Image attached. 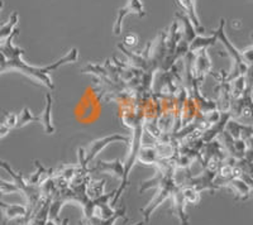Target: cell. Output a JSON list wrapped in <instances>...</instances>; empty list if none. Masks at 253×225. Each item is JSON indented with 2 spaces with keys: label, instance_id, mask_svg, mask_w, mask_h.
<instances>
[{
  "label": "cell",
  "instance_id": "obj_2",
  "mask_svg": "<svg viewBox=\"0 0 253 225\" xmlns=\"http://www.w3.org/2000/svg\"><path fill=\"white\" fill-rule=\"evenodd\" d=\"M129 14H135L141 18L146 15V10H144L142 0H126V5L119 8L118 13H117V19H115L114 26H113V32H114L115 36L122 35L123 22Z\"/></svg>",
  "mask_w": 253,
  "mask_h": 225
},
{
  "label": "cell",
  "instance_id": "obj_7",
  "mask_svg": "<svg viewBox=\"0 0 253 225\" xmlns=\"http://www.w3.org/2000/svg\"><path fill=\"white\" fill-rule=\"evenodd\" d=\"M91 171H99V172H113L115 176L123 181L124 173H126V167L121 163L119 159H115L114 162H99L96 167L92 168Z\"/></svg>",
  "mask_w": 253,
  "mask_h": 225
},
{
  "label": "cell",
  "instance_id": "obj_3",
  "mask_svg": "<svg viewBox=\"0 0 253 225\" xmlns=\"http://www.w3.org/2000/svg\"><path fill=\"white\" fill-rule=\"evenodd\" d=\"M118 141L126 142V141H128V138L118 136V134H114V136H109V137H104L103 139H98V141H95V142H92V143H90L89 147H87L86 152H85L84 150H83L84 159H85V162H86V165H89L90 161H92V159L95 158V156H96V154H98L101 150H104V148L107 147L109 143H112V142H118Z\"/></svg>",
  "mask_w": 253,
  "mask_h": 225
},
{
  "label": "cell",
  "instance_id": "obj_10",
  "mask_svg": "<svg viewBox=\"0 0 253 225\" xmlns=\"http://www.w3.org/2000/svg\"><path fill=\"white\" fill-rule=\"evenodd\" d=\"M200 191L198 188H193V186H186L182 188V195L187 204H199L200 201Z\"/></svg>",
  "mask_w": 253,
  "mask_h": 225
},
{
  "label": "cell",
  "instance_id": "obj_6",
  "mask_svg": "<svg viewBox=\"0 0 253 225\" xmlns=\"http://www.w3.org/2000/svg\"><path fill=\"white\" fill-rule=\"evenodd\" d=\"M219 39V31L216 29L215 33L209 37H203V36H198L195 39L189 44V52H199L202 49H207L209 46H213L216 40Z\"/></svg>",
  "mask_w": 253,
  "mask_h": 225
},
{
  "label": "cell",
  "instance_id": "obj_11",
  "mask_svg": "<svg viewBox=\"0 0 253 225\" xmlns=\"http://www.w3.org/2000/svg\"><path fill=\"white\" fill-rule=\"evenodd\" d=\"M17 125V114H6L1 123V137H5L8 132L14 129Z\"/></svg>",
  "mask_w": 253,
  "mask_h": 225
},
{
  "label": "cell",
  "instance_id": "obj_1",
  "mask_svg": "<svg viewBox=\"0 0 253 225\" xmlns=\"http://www.w3.org/2000/svg\"><path fill=\"white\" fill-rule=\"evenodd\" d=\"M18 32L19 31L15 29L8 39L1 42V74H5L8 71H18V73L32 77L37 82L52 90L55 87V85L52 81L51 74L62 65L76 62L79 57V51L76 48L70 49L62 58L48 65V66H31L22 58L24 49L14 44V38L18 36Z\"/></svg>",
  "mask_w": 253,
  "mask_h": 225
},
{
  "label": "cell",
  "instance_id": "obj_5",
  "mask_svg": "<svg viewBox=\"0 0 253 225\" xmlns=\"http://www.w3.org/2000/svg\"><path fill=\"white\" fill-rule=\"evenodd\" d=\"M1 208H3V214L5 220H14L22 219L23 223L26 222L28 217L29 209L28 205H19V204H5L1 202Z\"/></svg>",
  "mask_w": 253,
  "mask_h": 225
},
{
  "label": "cell",
  "instance_id": "obj_9",
  "mask_svg": "<svg viewBox=\"0 0 253 225\" xmlns=\"http://www.w3.org/2000/svg\"><path fill=\"white\" fill-rule=\"evenodd\" d=\"M17 24H18V13L14 12L12 15H10V18H9L8 23L1 26V33H0V36H1V42H4V40L8 39V38L12 36V33L17 29L15 28Z\"/></svg>",
  "mask_w": 253,
  "mask_h": 225
},
{
  "label": "cell",
  "instance_id": "obj_12",
  "mask_svg": "<svg viewBox=\"0 0 253 225\" xmlns=\"http://www.w3.org/2000/svg\"><path fill=\"white\" fill-rule=\"evenodd\" d=\"M124 42H126V46H135L137 44V42H138V37H137V35H128L126 38H124Z\"/></svg>",
  "mask_w": 253,
  "mask_h": 225
},
{
  "label": "cell",
  "instance_id": "obj_4",
  "mask_svg": "<svg viewBox=\"0 0 253 225\" xmlns=\"http://www.w3.org/2000/svg\"><path fill=\"white\" fill-rule=\"evenodd\" d=\"M180 8L185 10V15H187L191 23L195 27L196 32L198 33H204L205 28L200 23V18H199L198 12H196V0H176Z\"/></svg>",
  "mask_w": 253,
  "mask_h": 225
},
{
  "label": "cell",
  "instance_id": "obj_14",
  "mask_svg": "<svg viewBox=\"0 0 253 225\" xmlns=\"http://www.w3.org/2000/svg\"><path fill=\"white\" fill-rule=\"evenodd\" d=\"M251 1H253V0H251Z\"/></svg>",
  "mask_w": 253,
  "mask_h": 225
},
{
  "label": "cell",
  "instance_id": "obj_13",
  "mask_svg": "<svg viewBox=\"0 0 253 225\" xmlns=\"http://www.w3.org/2000/svg\"><path fill=\"white\" fill-rule=\"evenodd\" d=\"M242 179L245 180V181H247L248 182V185L251 186V188H252L253 190V179L252 177H250V176H247V175H246V173H242Z\"/></svg>",
  "mask_w": 253,
  "mask_h": 225
},
{
  "label": "cell",
  "instance_id": "obj_8",
  "mask_svg": "<svg viewBox=\"0 0 253 225\" xmlns=\"http://www.w3.org/2000/svg\"><path fill=\"white\" fill-rule=\"evenodd\" d=\"M46 100H47V104L46 108H44V112H43V115H44V123H43V128H44V132L47 134H52V133L55 132V127H53V123H52V114H51V110H52V96L51 94H47L46 95Z\"/></svg>",
  "mask_w": 253,
  "mask_h": 225
}]
</instances>
